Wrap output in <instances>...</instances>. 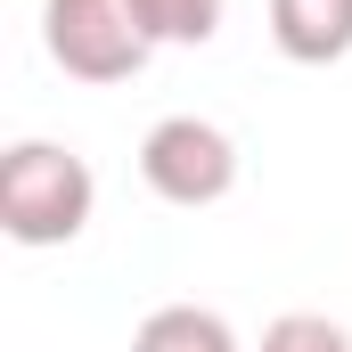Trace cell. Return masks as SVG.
<instances>
[{"mask_svg": "<svg viewBox=\"0 0 352 352\" xmlns=\"http://www.w3.org/2000/svg\"><path fill=\"white\" fill-rule=\"evenodd\" d=\"M90 205H98V180L74 148L16 140L0 156V230L16 246H74L90 230Z\"/></svg>", "mask_w": 352, "mask_h": 352, "instance_id": "1", "label": "cell"}, {"mask_svg": "<svg viewBox=\"0 0 352 352\" xmlns=\"http://www.w3.org/2000/svg\"><path fill=\"white\" fill-rule=\"evenodd\" d=\"M41 41L74 82H131L148 66V33L131 16V0H50L41 8Z\"/></svg>", "mask_w": 352, "mask_h": 352, "instance_id": "2", "label": "cell"}, {"mask_svg": "<svg viewBox=\"0 0 352 352\" xmlns=\"http://www.w3.org/2000/svg\"><path fill=\"white\" fill-rule=\"evenodd\" d=\"M140 180L164 197V205H221L238 188V148L221 123H197V115H164L148 140H140Z\"/></svg>", "mask_w": 352, "mask_h": 352, "instance_id": "3", "label": "cell"}, {"mask_svg": "<svg viewBox=\"0 0 352 352\" xmlns=\"http://www.w3.org/2000/svg\"><path fill=\"white\" fill-rule=\"evenodd\" d=\"M270 41L295 66H336L352 50V0H270Z\"/></svg>", "mask_w": 352, "mask_h": 352, "instance_id": "4", "label": "cell"}, {"mask_svg": "<svg viewBox=\"0 0 352 352\" xmlns=\"http://www.w3.org/2000/svg\"><path fill=\"white\" fill-rule=\"evenodd\" d=\"M131 352H238V336H230V320H221V311L164 303V311H148V320H140Z\"/></svg>", "mask_w": 352, "mask_h": 352, "instance_id": "5", "label": "cell"}, {"mask_svg": "<svg viewBox=\"0 0 352 352\" xmlns=\"http://www.w3.org/2000/svg\"><path fill=\"white\" fill-rule=\"evenodd\" d=\"M221 8H230V0H131L140 33H148L156 50H205V41L221 33Z\"/></svg>", "mask_w": 352, "mask_h": 352, "instance_id": "6", "label": "cell"}, {"mask_svg": "<svg viewBox=\"0 0 352 352\" xmlns=\"http://www.w3.org/2000/svg\"><path fill=\"white\" fill-rule=\"evenodd\" d=\"M263 352H352V336L336 320H311V311H287L263 328Z\"/></svg>", "mask_w": 352, "mask_h": 352, "instance_id": "7", "label": "cell"}]
</instances>
